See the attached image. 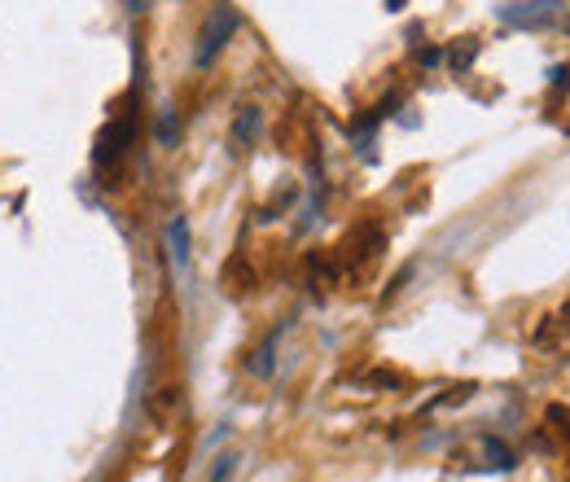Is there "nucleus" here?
Listing matches in <instances>:
<instances>
[{
	"label": "nucleus",
	"instance_id": "obj_1",
	"mask_svg": "<svg viewBox=\"0 0 570 482\" xmlns=\"http://www.w3.org/2000/svg\"><path fill=\"white\" fill-rule=\"evenodd\" d=\"M237 36V9L228 4V0H215L212 13H207V22H203V31H198V49H194V62L198 67H212L215 58L224 53V45Z\"/></svg>",
	"mask_w": 570,
	"mask_h": 482
},
{
	"label": "nucleus",
	"instance_id": "obj_2",
	"mask_svg": "<svg viewBox=\"0 0 570 482\" xmlns=\"http://www.w3.org/2000/svg\"><path fill=\"white\" fill-rule=\"evenodd\" d=\"M259 132H264V115H259V106H242L237 115H233V149L237 154H246V149H255L259 145Z\"/></svg>",
	"mask_w": 570,
	"mask_h": 482
},
{
	"label": "nucleus",
	"instance_id": "obj_3",
	"mask_svg": "<svg viewBox=\"0 0 570 482\" xmlns=\"http://www.w3.org/2000/svg\"><path fill=\"white\" fill-rule=\"evenodd\" d=\"M558 18H562L558 0H527V4L509 9V22H518V27H544V22H558Z\"/></svg>",
	"mask_w": 570,
	"mask_h": 482
},
{
	"label": "nucleus",
	"instance_id": "obj_4",
	"mask_svg": "<svg viewBox=\"0 0 570 482\" xmlns=\"http://www.w3.org/2000/svg\"><path fill=\"white\" fill-rule=\"evenodd\" d=\"M219 281H224V289H228V294H250L255 273H250V264H246L242 255H233V259L224 264V276H219Z\"/></svg>",
	"mask_w": 570,
	"mask_h": 482
},
{
	"label": "nucleus",
	"instance_id": "obj_5",
	"mask_svg": "<svg viewBox=\"0 0 570 482\" xmlns=\"http://www.w3.org/2000/svg\"><path fill=\"white\" fill-rule=\"evenodd\" d=\"M128 140H132V119H124V124H110V132L101 137V149H97V158L106 163V158L124 154V149H128Z\"/></svg>",
	"mask_w": 570,
	"mask_h": 482
},
{
	"label": "nucleus",
	"instance_id": "obj_6",
	"mask_svg": "<svg viewBox=\"0 0 570 482\" xmlns=\"http://www.w3.org/2000/svg\"><path fill=\"white\" fill-rule=\"evenodd\" d=\"M474 58H479V40H474V36H461V40L448 49V67L456 70V75H465V70L474 67Z\"/></svg>",
	"mask_w": 570,
	"mask_h": 482
},
{
	"label": "nucleus",
	"instance_id": "obj_7",
	"mask_svg": "<svg viewBox=\"0 0 570 482\" xmlns=\"http://www.w3.org/2000/svg\"><path fill=\"white\" fill-rule=\"evenodd\" d=\"M549 425H558V430L567 434V443H570V413L562 409V404H553V409H549Z\"/></svg>",
	"mask_w": 570,
	"mask_h": 482
},
{
	"label": "nucleus",
	"instance_id": "obj_8",
	"mask_svg": "<svg viewBox=\"0 0 570 482\" xmlns=\"http://www.w3.org/2000/svg\"><path fill=\"white\" fill-rule=\"evenodd\" d=\"M171 237H176V255L185 259V255H189V250H185V246H189V242H185V219H176V224H171Z\"/></svg>",
	"mask_w": 570,
	"mask_h": 482
},
{
	"label": "nucleus",
	"instance_id": "obj_9",
	"mask_svg": "<svg viewBox=\"0 0 570 482\" xmlns=\"http://www.w3.org/2000/svg\"><path fill=\"white\" fill-rule=\"evenodd\" d=\"M562 31H567V36H570V13H567V18H562Z\"/></svg>",
	"mask_w": 570,
	"mask_h": 482
}]
</instances>
